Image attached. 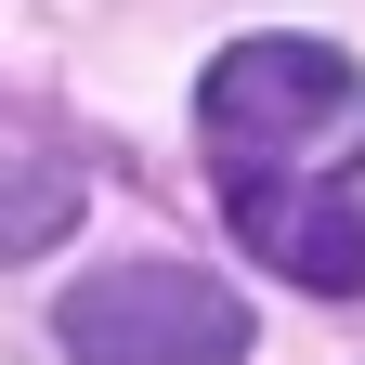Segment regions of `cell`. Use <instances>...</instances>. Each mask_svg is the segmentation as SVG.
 Segmentation results:
<instances>
[{
	"label": "cell",
	"mask_w": 365,
	"mask_h": 365,
	"mask_svg": "<svg viewBox=\"0 0 365 365\" xmlns=\"http://www.w3.org/2000/svg\"><path fill=\"white\" fill-rule=\"evenodd\" d=\"M196 118L222 157H300L327 130H365V66L327 39H235V53H209Z\"/></svg>",
	"instance_id": "obj_2"
},
{
	"label": "cell",
	"mask_w": 365,
	"mask_h": 365,
	"mask_svg": "<svg viewBox=\"0 0 365 365\" xmlns=\"http://www.w3.org/2000/svg\"><path fill=\"white\" fill-rule=\"evenodd\" d=\"M222 209H235V248L274 261L313 300H365V209L339 182H313L300 157H222Z\"/></svg>",
	"instance_id": "obj_3"
},
{
	"label": "cell",
	"mask_w": 365,
	"mask_h": 365,
	"mask_svg": "<svg viewBox=\"0 0 365 365\" xmlns=\"http://www.w3.org/2000/svg\"><path fill=\"white\" fill-rule=\"evenodd\" d=\"M66 365H248V300L196 261H105L53 313Z\"/></svg>",
	"instance_id": "obj_1"
},
{
	"label": "cell",
	"mask_w": 365,
	"mask_h": 365,
	"mask_svg": "<svg viewBox=\"0 0 365 365\" xmlns=\"http://www.w3.org/2000/svg\"><path fill=\"white\" fill-rule=\"evenodd\" d=\"M66 222H78V170L66 157H0V261L53 248Z\"/></svg>",
	"instance_id": "obj_4"
}]
</instances>
